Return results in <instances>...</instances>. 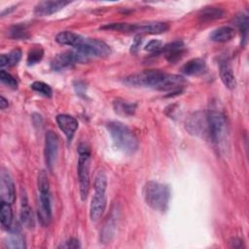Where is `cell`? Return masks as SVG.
Wrapping results in <instances>:
<instances>
[{
  "mask_svg": "<svg viewBox=\"0 0 249 249\" xmlns=\"http://www.w3.org/2000/svg\"><path fill=\"white\" fill-rule=\"evenodd\" d=\"M107 129L114 145L126 154L137 151L139 142L133 131L121 122L113 121L107 124Z\"/></svg>",
  "mask_w": 249,
  "mask_h": 249,
  "instance_id": "cell-1",
  "label": "cell"
},
{
  "mask_svg": "<svg viewBox=\"0 0 249 249\" xmlns=\"http://www.w3.org/2000/svg\"><path fill=\"white\" fill-rule=\"evenodd\" d=\"M143 197L147 205L152 209L164 212L168 208L170 189L167 185L151 180L143 187Z\"/></svg>",
  "mask_w": 249,
  "mask_h": 249,
  "instance_id": "cell-2",
  "label": "cell"
},
{
  "mask_svg": "<svg viewBox=\"0 0 249 249\" xmlns=\"http://www.w3.org/2000/svg\"><path fill=\"white\" fill-rule=\"evenodd\" d=\"M78 177L80 185V196L82 200H86L89 192V165H90V150L85 143H81L78 147Z\"/></svg>",
  "mask_w": 249,
  "mask_h": 249,
  "instance_id": "cell-3",
  "label": "cell"
},
{
  "mask_svg": "<svg viewBox=\"0 0 249 249\" xmlns=\"http://www.w3.org/2000/svg\"><path fill=\"white\" fill-rule=\"evenodd\" d=\"M165 73L160 70H145L126 76L124 83L133 87H148L160 90Z\"/></svg>",
  "mask_w": 249,
  "mask_h": 249,
  "instance_id": "cell-4",
  "label": "cell"
},
{
  "mask_svg": "<svg viewBox=\"0 0 249 249\" xmlns=\"http://www.w3.org/2000/svg\"><path fill=\"white\" fill-rule=\"evenodd\" d=\"M206 132L210 139L216 145H219L225 139L227 133V123L225 116L219 111H209L205 116Z\"/></svg>",
  "mask_w": 249,
  "mask_h": 249,
  "instance_id": "cell-5",
  "label": "cell"
},
{
  "mask_svg": "<svg viewBox=\"0 0 249 249\" xmlns=\"http://www.w3.org/2000/svg\"><path fill=\"white\" fill-rule=\"evenodd\" d=\"M89 56L85 53L74 50V51H66L58 53L51 62V68L53 71H61L67 68H71L78 62H86L89 60Z\"/></svg>",
  "mask_w": 249,
  "mask_h": 249,
  "instance_id": "cell-6",
  "label": "cell"
},
{
  "mask_svg": "<svg viewBox=\"0 0 249 249\" xmlns=\"http://www.w3.org/2000/svg\"><path fill=\"white\" fill-rule=\"evenodd\" d=\"M75 50L85 53L89 57H107L111 54V49L105 42L91 38H85L84 42Z\"/></svg>",
  "mask_w": 249,
  "mask_h": 249,
  "instance_id": "cell-7",
  "label": "cell"
},
{
  "mask_svg": "<svg viewBox=\"0 0 249 249\" xmlns=\"http://www.w3.org/2000/svg\"><path fill=\"white\" fill-rule=\"evenodd\" d=\"M58 144L59 139L55 132L49 130L45 135V147H44V156L47 167L52 170L58 154Z\"/></svg>",
  "mask_w": 249,
  "mask_h": 249,
  "instance_id": "cell-8",
  "label": "cell"
},
{
  "mask_svg": "<svg viewBox=\"0 0 249 249\" xmlns=\"http://www.w3.org/2000/svg\"><path fill=\"white\" fill-rule=\"evenodd\" d=\"M52 203L50 190L39 192V206H38V220L44 227L49 226L52 221Z\"/></svg>",
  "mask_w": 249,
  "mask_h": 249,
  "instance_id": "cell-9",
  "label": "cell"
},
{
  "mask_svg": "<svg viewBox=\"0 0 249 249\" xmlns=\"http://www.w3.org/2000/svg\"><path fill=\"white\" fill-rule=\"evenodd\" d=\"M0 196L1 201L12 204L16 200V189L13 179L6 169H2L0 173Z\"/></svg>",
  "mask_w": 249,
  "mask_h": 249,
  "instance_id": "cell-10",
  "label": "cell"
},
{
  "mask_svg": "<svg viewBox=\"0 0 249 249\" xmlns=\"http://www.w3.org/2000/svg\"><path fill=\"white\" fill-rule=\"evenodd\" d=\"M70 1H62V0H52V1H42L39 2L35 8H34V14L40 17L50 16L53 15L61 9H63L65 6L69 5Z\"/></svg>",
  "mask_w": 249,
  "mask_h": 249,
  "instance_id": "cell-11",
  "label": "cell"
},
{
  "mask_svg": "<svg viewBox=\"0 0 249 249\" xmlns=\"http://www.w3.org/2000/svg\"><path fill=\"white\" fill-rule=\"evenodd\" d=\"M55 120L60 130L65 134L67 139L70 141L73 138L79 125L76 118L67 114H59L56 116Z\"/></svg>",
  "mask_w": 249,
  "mask_h": 249,
  "instance_id": "cell-12",
  "label": "cell"
},
{
  "mask_svg": "<svg viewBox=\"0 0 249 249\" xmlns=\"http://www.w3.org/2000/svg\"><path fill=\"white\" fill-rule=\"evenodd\" d=\"M118 209L117 207L113 209L105 221L101 231H100V241L102 243H109L115 235L117 218H118Z\"/></svg>",
  "mask_w": 249,
  "mask_h": 249,
  "instance_id": "cell-13",
  "label": "cell"
},
{
  "mask_svg": "<svg viewBox=\"0 0 249 249\" xmlns=\"http://www.w3.org/2000/svg\"><path fill=\"white\" fill-rule=\"evenodd\" d=\"M106 208L105 193L94 192L89 205V217L91 221H97L103 215Z\"/></svg>",
  "mask_w": 249,
  "mask_h": 249,
  "instance_id": "cell-14",
  "label": "cell"
},
{
  "mask_svg": "<svg viewBox=\"0 0 249 249\" xmlns=\"http://www.w3.org/2000/svg\"><path fill=\"white\" fill-rule=\"evenodd\" d=\"M169 28L166 22L152 21L146 23H132V32H140L147 34H160Z\"/></svg>",
  "mask_w": 249,
  "mask_h": 249,
  "instance_id": "cell-15",
  "label": "cell"
},
{
  "mask_svg": "<svg viewBox=\"0 0 249 249\" xmlns=\"http://www.w3.org/2000/svg\"><path fill=\"white\" fill-rule=\"evenodd\" d=\"M84 40H85V37L72 31H62L55 36V41L58 44L71 46L74 49L78 48L84 42Z\"/></svg>",
  "mask_w": 249,
  "mask_h": 249,
  "instance_id": "cell-16",
  "label": "cell"
},
{
  "mask_svg": "<svg viewBox=\"0 0 249 249\" xmlns=\"http://www.w3.org/2000/svg\"><path fill=\"white\" fill-rule=\"evenodd\" d=\"M206 64L202 58L196 57L187 61L181 68V71L186 76H194L202 73L205 70Z\"/></svg>",
  "mask_w": 249,
  "mask_h": 249,
  "instance_id": "cell-17",
  "label": "cell"
},
{
  "mask_svg": "<svg viewBox=\"0 0 249 249\" xmlns=\"http://www.w3.org/2000/svg\"><path fill=\"white\" fill-rule=\"evenodd\" d=\"M219 68H220V78L223 84L230 89H234L236 86V80L229 62L226 60L221 61Z\"/></svg>",
  "mask_w": 249,
  "mask_h": 249,
  "instance_id": "cell-18",
  "label": "cell"
},
{
  "mask_svg": "<svg viewBox=\"0 0 249 249\" xmlns=\"http://www.w3.org/2000/svg\"><path fill=\"white\" fill-rule=\"evenodd\" d=\"M20 221L26 228L34 227V217L32 209L28 204V200L25 194L21 195V205H20Z\"/></svg>",
  "mask_w": 249,
  "mask_h": 249,
  "instance_id": "cell-19",
  "label": "cell"
},
{
  "mask_svg": "<svg viewBox=\"0 0 249 249\" xmlns=\"http://www.w3.org/2000/svg\"><path fill=\"white\" fill-rule=\"evenodd\" d=\"M235 36V30L231 26H222L212 31L210 39L218 43H226Z\"/></svg>",
  "mask_w": 249,
  "mask_h": 249,
  "instance_id": "cell-20",
  "label": "cell"
},
{
  "mask_svg": "<svg viewBox=\"0 0 249 249\" xmlns=\"http://www.w3.org/2000/svg\"><path fill=\"white\" fill-rule=\"evenodd\" d=\"M113 107L115 112L122 116H132L136 110L135 103H129L122 99L114 100Z\"/></svg>",
  "mask_w": 249,
  "mask_h": 249,
  "instance_id": "cell-21",
  "label": "cell"
},
{
  "mask_svg": "<svg viewBox=\"0 0 249 249\" xmlns=\"http://www.w3.org/2000/svg\"><path fill=\"white\" fill-rule=\"evenodd\" d=\"M225 16V12L218 7H205L200 11L198 18L201 21H209L222 18Z\"/></svg>",
  "mask_w": 249,
  "mask_h": 249,
  "instance_id": "cell-22",
  "label": "cell"
},
{
  "mask_svg": "<svg viewBox=\"0 0 249 249\" xmlns=\"http://www.w3.org/2000/svg\"><path fill=\"white\" fill-rule=\"evenodd\" d=\"M21 58V51L18 49L13 50L9 53H3L0 55V66L1 67H12L17 65Z\"/></svg>",
  "mask_w": 249,
  "mask_h": 249,
  "instance_id": "cell-23",
  "label": "cell"
},
{
  "mask_svg": "<svg viewBox=\"0 0 249 249\" xmlns=\"http://www.w3.org/2000/svg\"><path fill=\"white\" fill-rule=\"evenodd\" d=\"M0 221L4 229H10L13 223V210L10 203L1 201L0 205Z\"/></svg>",
  "mask_w": 249,
  "mask_h": 249,
  "instance_id": "cell-24",
  "label": "cell"
},
{
  "mask_svg": "<svg viewBox=\"0 0 249 249\" xmlns=\"http://www.w3.org/2000/svg\"><path fill=\"white\" fill-rule=\"evenodd\" d=\"M5 245L7 248H11V249H21L26 247L23 236L18 231H13L8 236V238L5 241Z\"/></svg>",
  "mask_w": 249,
  "mask_h": 249,
  "instance_id": "cell-25",
  "label": "cell"
},
{
  "mask_svg": "<svg viewBox=\"0 0 249 249\" xmlns=\"http://www.w3.org/2000/svg\"><path fill=\"white\" fill-rule=\"evenodd\" d=\"M108 181H107V175L104 170H99L93 180V188L94 192H100L105 193L107 189Z\"/></svg>",
  "mask_w": 249,
  "mask_h": 249,
  "instance_id": "cell-26",
  "label": "cell"
},
{
  "mask_svg": "<svg viewBox=\"0 0 249 249\" xmlns=\"http://www.w3.org/2000/svg\"><path fill=\"white\" fill-rule=\"evenodd\" d=\"M235 25L238 27L240 30V33L242 34V40L245 42L246 37H247V32H248V17L247 15L241 14L235 17L234 18Z\"/></svg>",
  "mask_w": 249,
  "mask_h": 249,
  "instance_id": "cell-27",
  "label": "cell"
},
{
  "mask_svg": "<svg viewBox=\"0 0 249 249\" xmlns=\"http://www.w3.org/2000/svg\"><path fill=\"white\" fill-rule=\"evenodd\" d=\"M31 89L45 97H51L53 95L52 88L48 84L41 82V81H36V82L32 83Z\"/></svg>",
  "mask_w": 249,
  "mask_h": 249,
  "instance_id": "cell-28",
  "label": "cell"
},
{
  "mask_svg": "<svg viewBox=\"0 0 249 249\" xmlns=\"http://www.w3.org/2000/svg\"><path fill=\"white\" fill-rule=\"evenodd\" d=\"M101 29L115 30V31H121V32H132V23L113 22V23H108L106 25L101 26Z\"/></svg>",
  "mask_w": 249,
  "mask_h": 249,
  "instance_id": "cell-29",
  "label": "cell"
},
{
  "mask_svg": "<svg viewBox=\"0 0 249 249\" xmlns=\"http://www.w3.org/2000/svg\"><path fill=\"white\" fill-rule=\"evenodd\" d=\"M43 55H44L43 49H41V48L32 49L27 54V59H26L27 64L30 66V65H34V64L40 62L43 58Z\"/></svg>",
  "mask_w": 249,
  "mask_h": 249,
  "instance_id": "cell-30",
  "label": "cell"
},
{
  "mask_svg": "<svg viewBox=\"0 0 249 249\" xmlns=\"http://www.w3.org/2000/svg\"><path fill=\"white\" fill-rule=\"evenodd\" d=\"M10 36L13 38V39H17V40H24V39H27L28 38V34H27V31L25 30L24 26L20 25V24H18V25H15L13 26L10 31Z\"/></svg>",
  "mask_w": 249,
  "mask_h": 249,
  "instance_id": "cell-31",
  "label": "cell"
},
{
  "mask_svg": "<svg viewBox=\"0 0 249 249\" xmlns=\"http://www.w3.org/2000/svg\"><path fill=\"white\" fill-rule=\"evenodd\" d=\"M0 80L3 84H5L7 87L16 89L18 88V81L7 71L1 70L0 71Z\"/></svg>",
  "mask_w": 249,
  "mask_h": 249,
  "instance_id": "cell-32",
  "label": "cell"
},
{
  "mask_svg": "<svg viewBox=\"0 0 249 249\" xmlns=\"http://www.w3.org/2000/svg\"><path fill=\"white\" fill-rule=\"evenodd\" d=\"M37 187H38V191H48L50 190V184H49V179L47 176L46 171L41 170L38 173V177H37Z\"/></svg>",
  "mask_w": 249,
  "mask_h": 249,
  "instance_id": "cell-33",
  "label": "cell"
},
{
  "mask_svg": "<svg viewBox=\"0 0 249 249\" xmlns=\"http://www.w3.org/2000/svg\"><path fill=\"white\" fill-rule=\"evenodd\" d=\"M162 47V43L160 40H151L147 43V45L145 46V51L152 53H157Z\"/></svg>",
  "mask_w": 249,
  "mask_h": 249,
  "instance_id": "cell-34",
  "label": "cell"
},
{
  "mask_svg": "<svg viewBox=\"0 0 249 249\" xmlns=\"http://www.w3.org/2000/svg\"><path fill=\"white\" fill-rule=\"evenodd\" d=\"M81 244L78 239L76 238H70L66 241H64L63 244H60L58 248H80Z\"/></svg>",
  "mask_w": 249,
  "mask_h": 249,
  "instance_id": "cell-35",
  "label": "cell"
},
{
  "mask_svg": "<svg viewBox=\"0 0 249 249\" xmlns=\"http://www.w3.org/2000/svg\"><path fill=\"white\" fill-rule=\"evenodd\" d=\"M141 43H142V39L140 37V35H136L134 37V40H133V43L131 44V47H130V53H136L141 46Z\"/></svg>",
  "mask_w": 249,
  "mask_h": 249,
  "instance_id": "cell-36",
  "label": "cell"
},
{
  "mask_svg": "<svg viewBox=\"0 0 249 249\" xmlns=\"http://www.w3.org/2000/svg\"><path fill=\"white\" fill-rule=\"evenodd\" d=\"M9 106V103H8V100L4 97V96H1L0 97V108L2 110H5L6 108H8Z\"/></svg>",
  "mask_w": 249,
  "mask_h": 249,
  "instance_id": "cell-37",
  "label": "cell"
}]
</instances>
